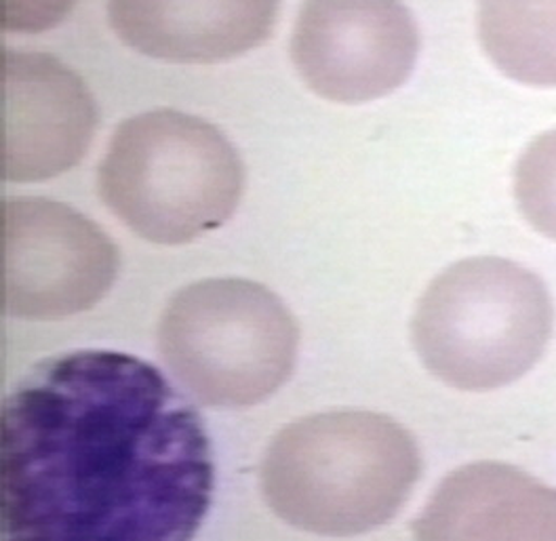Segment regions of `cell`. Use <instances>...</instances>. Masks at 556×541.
Masks as SVG:
<instances>
[{"mask_svg": "<svg viewBox=\"0 0 556 541\" xmlns=\"http://www.w3.org/2000/svg\"><path fill=\"white\" fill-rule=\"evenodd\" d=\"M213 482L203 417L131 354L47 358L2 403L4 538L190 540Z\"/></svg>", "mask_w": 556, "mask_h": 541, "instance_id": "obj_1", "label": "cell"}, {"mask_svg": "<svg viewBox=\"0 0 556 541\" xmlns=\"http://www.w3.org/2000/svg\"><path fill=\"white\" fill-rule=\"evenodd\" d=\"M419 474L416 440L392 417L329 411L278 432L262 462V493L293 529L350 538L390 523Z\"/></svg>", "mask_w": 556, "mask_h": 541, "instance_id": "obj_2", "label": "cell"}, {"mask_svg": "<svg viewBox=\"0 0 556 541\" xmlns=\"http://www.w3.org/2000/svg\"><path fill=\"white\" fill-rule=\"evenodd\" d=\"M243 190V161L230 139L172 108L123 121L98 169L105 206L156 244H186L224 226Z\"/></svg>", "mask_w": 556, "mask_h": 541, "instance_id": "obj_3", "label": "cell"}, {"mask_svg": "<svg viewBox=\"0 0 556 541\" xmlns=\"http://www.w3.org/2000/svg\"><path fill=\"white\" fill-rule=\"evenodd\" d=\"M555 307L538 274L502 257H475L441 272L417 304L419 361L464 392L504 388L542 358Z\"/></svg>", "mask_w": 556, "mask_h": 541, "instance_id": "obj_4", "label": "cell"}, {"mask_svg": "<svg viewBox=\"0 0 556 541\" xmlns=\"http://www.w3.org/2000/svg\"><path fill=\"white\" fill-rule=\"evenodd\" d=\"M293 314L268 287L207 278L177 291L159 323V352L188 394L213 408L260 405L298 361Z\"/></svg>", "mask_w": 556, "mask_h": 541, "instance_id": "obj_5", "label": "cell"}, {"mask_svg": "<svg viewBox=\"0 0 556 541\" xmlns=\"http://www.w3.org/2000/svg\"><path fill=\"white\" fill-rule=\"evenodd\" d=\"M118 249L68 204L38 197L0 206L2 314L58 320L100 304L118 276Z\"/></svg>", "mask_w": 556, "mask_h": 541, "instance_id": "obj_6", "label": "cell"}, {"mask_svg": "<svg viewBox=\"0 0 556 541\" xmlns=\"http://www.w3.org/2000/svg\"><path fill=\"white\" fill-rule=\"evenodd\" d=\"M419 33L401 0H306L291 35L304 85L336 103L394 93L416 68Z\"/></svg>", "mask_w": 556, "mask_h": 541, "instance_id": "obj_7", "label": "cell"}, {"mask_svg": "<svg viewBox=\"0 0 556 541\" xmlns=\"http://www.w3.org/2000/svg\"><path fill=\"white\" fill-rule=\"evenodd\" d=\"M98 129V108L83 78L58 58L0 53V177L35 184L76 167Z\"/></svg>", "mask_w": 556, "mask_h": 541, "instance_id": "obj_8", "label": "cell"}, {"mask_svg": "<svg viewBox=\"0 0 556 541\" xmlns=\"http://www.w3.org/2000/svg\"><path fill=\"white\" fill-rule=\"evenodd\" d=\"M280 0H108L112 33L146 58L219 64L264 45Z\"/></svg>", "mask_w": 556, "mask_h": 541, "instance_id": "obj_9", "label": "cell"}, {"mask_svg": "<svg viewBox=\"0 0 556 541\" xmlns=\"http://www.w3.org/2000/svg\"><path fill=\"white\" fill-rule=\"evenodd\" d=\"M419 540H556V489L504 464L450 474L416 520Z\"/></svg>", "mask_w": 556, "mask_h": 541, "instance_id": "obj_10", "label": "cell"}, {"mask_svg": "<svg viewBox=\"0 0 556 541\" xmlns=\"http://www.w3.org/2000/svg\"><path fill=\"white\" fill-rule=\"evenodd\" d=\"M479 40L504 76L556 87V0H479Z\"/></svg>", "mask_w": 556, "mask_h": 541, "instance_id": "obj_11", "label": "cell"}, {"mask_svg": "<svg viewBox=\"0 0 556 541\" xmlns=\"http://www.w3.org/2000/svg\"><path fill=\"white\" fill-rule=\"evenodd\" d=\"M515 199L529 226L556 240V129L525 148L515 169Z\"/></svg>", "mask_w": 556, "mask_h": 541, "instance_id": "obj_12", "label": "cell"}, {"mask_svg": "<svg viewBox=\"0 0 556 541\" xmlns=\"http://www.w3.org/2000/svg\"><path fill=\"white\" fill-rule=\"evenodd\" d=\"M76 0H0V26L4 33L40 35L60 26Z\"/></svg>", "mask_w": 556, "mask_h": 541, "instance_id": "obj_13", "label": "cell"}]
</instances>
